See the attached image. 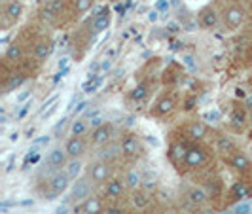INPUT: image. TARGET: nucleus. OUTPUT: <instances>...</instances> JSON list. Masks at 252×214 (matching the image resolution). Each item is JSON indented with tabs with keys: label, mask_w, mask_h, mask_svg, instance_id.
I'll use <instances>...</instances> for the list:
<instances>
[{
	"label": "nucleus",
	"mask_w": 252,
	"mask_h": 214,
	"mask_svg": "<svg viewBox=\"0 0 252 214\" xmlns=\"http://www.w3.org/2000/svg\"><path fill=\"white\" fill-rule=\"evenodd\" d=\"M249 123V108H247V104H243V106H235L233 110H231V116H229V125L233 131H243L245 125Z\"/></svg>",
	"instance_id": "15"
},
{
	"label": "nucleus",
	"mask_w": 252,
	"mask_h": 214,
	"mask_svg": "<svg viewBox=\"0 0 252 214\" xmlns=\"http://www.w3.org/2000/svg\"><path fill=\"white\" fill-rule=\"evenodd\" d=\"M252 197V186L249 182H245V180H237V182H233L231 184V188H229V199L231 201H247V199H251Z\"/></svg>",
	"instance_id": "14"
},
{
	"label": "nucleus",
	"mask_w": 252,
	"mask_h": 214,
	"mask_svg": "<svg viewBox=\"0 0 252 214\" xmlns=\"http://www.w3.org/2000/svg\"><path fill=\"white\" fill-rule=\"evenodd\" d=\"M207 163V152L203 146L199 144H191L188 148V153H186V159H184V165L188 169H199Z\"/></svg>",
	"instance_id": "11"
},
{
	"label": "nucleus",
	"mask_w": 252,
	"mask_h": 214,
	"mask_svg": "<svg viewBox=\"0 0 252 214\" xmlns=\"http://www.w3.org/2000/svg\"><path fill=\"white\" fill-rule=\"evenodd\" d=\"M118 148H120V155L127 161H135L144 153V146L135 133H126L118 142Z\"/></svg>",
	"instance_id": "2"
},
{
	"label": "nucleus",
	"mask_w": 252,
	"mask_h": 214,
	"mask_svg": "<svg viewBox=\"0 0 252 214\" xmlns=\"http://www.w3.org/2000/svg\"><path fill=\"white\" fill-rule=\"evenodd\" d=\"M70 180L72 178L68 177L64 171H57V173L50 175L46 178V189L42 191L44 199H57L59 195H63L64 191H68L70 184H72Z\"/></svg>",
	"instance_id": "1"
},
{
	"label": "nucleus",
	"mask_w": 252,
	"mask_h": 214,
	"mask_svg": "<svg viewBox=\"0 0 252 214\" xmlns=\"http://www.w3.org/2000/svg\"><path fill=\"white\" fill-rule=\"evenodd\" d=\"M186 135H188V139L195 140V142H201L209 135V125L205 122H201V120H191L186 125Z\"/></svg>",
	"instance_id": "17"
},
{
	"label": "nucleus",
	"mask_w": 252,
	"mask_h": 214,
	"mask_svg": "<svg viewBox=\"0 0 252 214\" xmlns=\"http://www.w3.org/2000/svg\"><path fill=\"white\" fill-rule=\"evenodd\" d=\"M188 148H189V146L182 144V142H177V144H173V146H171V159H173L175 163H182V161L186 159Z\"/></svg>",
	"instance_id": "30"
},
{
	"label": "nucleus",
	"mask_w": 252,
	"mask_h": 214,
	"mask_svg": "<svg viewBox=\"0 0 252 214\" xmlns=\"http://www.w3.org/2000/svg\"><path fill=\"white\" fill-rule=\"evenodd\" d=\"M209 199H211V195L201 186H191V188L186 189V201L193 207H205Z\"/></svg>",
	"instance_id": "19"
},
{
	"label": "nucleus",
	"mask_w": 252,
	"mask_h": 214,
	"mask_svg": "<svg viewBox=\"0 0 252 214\" xmlns=\"http://www.w3.org/2000/svg\"><path fill=\"white\" fill-rule=\"evenodd\" d=\"M27 82V76L25 74H12V76H6V80H4V84H2V93L4 95H8L10 91H15V89H19L23 84Z\"/></svg>",
	"instance_id": "26"
},
{
	"label": "nucleus",
	"mask_w": 252,
	"mask_h": 214,
	"mask_svg": "<svg viewBox=\"0 0 252 214\" xmlns=\"http://www.w3.org/2000/svg\"><path fill=\"white\" fill-rule=\"evenodd\" d=\"M104 214H126V211H124L120 205L112 203V205H108V207L104 209Z\"/></svg>",
	"instance_id": "34"
},
{
	"label": "nucleus",
	"mask_w": 252,
	"mask_h": 214,
	"mask_svg": "<svg viewBox=\"0 0 252 214\" xmlns=\"http://www.w3.org/2000/svg\"><path fill=\"white\" fill-rule=\"evenodd\" d=\"M63 171L66 173V175H68V177L72 178V180L80 178L82 171H84V161H82V157H76V159H68V163L64 165Z\"/></svg>",
	"instance_id": "29"
},
{
	"label": "nucleus",
	"mask_w": 252,
	"mask_h": 214,
	"mask_svg": "<svg viewBox=\"0 0 252 214\" xmlns=\"http://www.w3.org/2000/svg\"><path fill=\"white\" fill-rule=\"evenodd\" d=\"M102 188H104V199H108V201L112 203H118L120 199H124L126 193L129 191L124 177H112Z\"/></svg>",
	"instance_id": "5"
},
{
	"label": "nucleus",
	"mask_w": 252,
	"mask_h": 214,
	"mask_svg": "<svg viewBox=\"0 0 252 214\" xmlns=\"http://www.w3.org/2000/svg\"><path fill=\"white\" fill-rule=\"evenodd\" d=\"M91 195H93V182L88 177H80L70 184L68 195H66V203H70V205L76 207V205L84 203Z\"/></svg>",
	"instance_id": "3"
},
{
	"label": "nucleus",
	"mask_w": 252,
	"mask_h": 214,
	"mask_svg": "<svg viewBox=\"0 0 252 214\" xmlns=\"http://www.w3.org/2000/svg\"><path fill=\"white\" fill-rule=\"evenodd\" d=\"M21 59H23V46L17 42H12L4 51V61L6 63H19Z\"/></svg>",
	"instance_id": "27"
},
{
	"label": "nucleus",
	"mask_w": 252,
	"mask_h": 214,
	"mask_svg": "<svg viewBox=\"0 0 252 214\" xmlns=\"http://www.w3.org/2000/svg\"><path fill=\"white\" fill-rule=\"evenodd\" d=\"M104 205H102V199L101 197H97V195H91L88 197L84 203H80V205H76L74 214H104Z\"/></svg>",
	"instance_id": "13"
},
{
	"label": "nucleus",
	"mask_w": 252,
	"mask_h": 214,
	"mask_svg": "<svg viewBox=\"0 0 252 214\" xmlns=\"http://www.w3.org/2000/svg\"><path fill=\"white\" fill-rule=\"evenodd\" d=\"M158 8H159V10H167L169 4H167V2H158Z\"/></svg>",
	"instance_id": "36"
},
{
	"label": "nucleus",
	"mask_w": 252,
	"mask_h": 214,
	"mask_svg": "<svg viewBox=\"0 0 252 214\" xmlns=\"http://www.w3.org/2000/svg\"><path fill=\"white\" fill-rule=\"evenodd\" d=\"M126 182H127V188H129V191H133V189L140 188V184H142V178H140V175L135 171V169H131V171H127L126 173Z\"/></svg>",
	"instance_id": "31"
},
{
	"label": "nucleus",
	"mask_w": 252,
	"mask_h": 214,
	"mask_svg": "<svg viewBox=\"0 0 252 214\" xmlns=\"http://www.w3.org/2000/svg\"><path fill=\"white\" fill-rule=\"evenodd\" d=\"M51 50H53V44H51V40H38L36 46H34V59H36L38 63H44V61H48V57L51 55Z\"/></svg>",
	"instance_id": "24"
},
{
	"label": "nucleus",
	"mask_w": 252,
	"mask_h": 214,
	"mask_svg": "<svg viewBox=\"0 0 252 214\" xmlns=\"http://www.w3.org/2000/svg\"><path fill=\"white\" fill-rule=\"evenodd\" d=\"M197 19H199V25L203 29H207V31L216 29L218 23H220V15H218V12H216L213 6H205L201 12L197 13Z\"/></svg>",
	"instance_id": "18"
},
{
	"label": "nucleus",
	"mask_w": 252,
	"mask_h": 214,
	"mask_svg": "<svg viewBox=\"0 0 252 214\" xmlns=\"http://www.w3.org/2000/svg\"><path fill=\"white\" fill-rule=\"evenodd\" d=\"M112 137H114V125L110 122H106V123H102V125L91 129L89 144L101 148V146H106V144L112 140Z\"/></svg>",
	"instance_id": "7"
},
{
	"label": "nucleus",
	"mask_w": 252,
	"mask_h": 214,
	"mask_svg": "<svg viewBox=\"0 0 252 214\" xmlns=\"http://www.w3.org/2000/svg\"><path fill=\"white\" fill-rule=\"evenodd\" d=\"M175 108H177V97L171 95V93H165V95H161L158 101L154 102L152 116H156V118H165V116L175 112Z\"/></svg>",
	"instance_id": "10"
},
{
	"label": "nucleus",
	"mask_w": 252,
	"mask_h": 214,
	"mask_svg": "<svg viewBox=\"0 0 252 214\" xmlns=\"http://www.w3.org/2000/svg\"><path fill=\"white\" fill-rule=\"evenodd\" d=\"M251 213H252L251 205H247V203L243 205V201H241V205H237V207H235V213H233V214H251Z\"/></svg>",
	"instance_id": "35"
},
{
	"label": "nucleus",
	"mask_w": 252,
	"mask_h": 214,
	"mask_svg": "<svg viewBox=\"0 0 252 214\" xmlns=\"http://www.w3.org/2000/svg\"><path fill=\"white\" fill-rule=\"evenodd\" d=\"M249 123L252 125V108H249Z\"/></svg>",
	"instance_id": "37"
},
{
	"label": "nucleus",
	"mask_w": 252,
	"mask_h": 214,
	"mask_svg": "<svg viewBox=\"0 0 252 214\" xmlns=\"http://www.w3.org/2000/svg\"><path fill=\"white\" fill-rule=\"evenodd\" d=\"M112 163L106 159H97L89 165L88 169V178L93 182V186H104L110 178H112Z\"/></svg>",
	"instance_id": "4"
},
{
	"label": "nucleus",
	"mask_w": 252,
	"mask_h": 214,
	"mask_svg": "<svg viewBox=\"0 0 252 214\" xmlns=\"http://www.w3.org/2000/svg\"><path fill=\"white\" fill-rule=\"evenodd\" d=\"M148 95H150V82H140V84H137L135 86V89L129 93V99L133 102H137V104H140V102H144L146 99H148Z\"/></svg>",
	"instance_id": "25"
},
{
	"label": "nucleus",
	"mask_w": 252,
	"mask_h": 214,
	"mask_svg": "<svg viewBox=\"0 0 252 214\" xmlns=\"http://www.w3.org/2000/svg\"><path fill=\"white\" fill-rule=\"evenodd\" d=\"M89 120L86 118H76L74 122H70V135L74 137H86L89 133Z\"/></svg>",
	"instance_id": "28"
},
{
	"label": "nucleus",
	"mask_w": 252,
	"mask_h": 214,
	"mask_svg": "<svg viewBox=\"0 0 252 214\" xmlns=\"http://www.w3.org/2000/svg\"><path fill=\"white\" fill-rule=\"evenodd\" d=\"M129 201H131V207H133V209H137V211H144V209H148V207H150L152 193L150 191H146L144 188H137V189H133V191H131Z\"/></svg>",
	"instance_id": "20"
},
{
	"label": "nucleus",
	"mask_w": 252,
	"mask_h": 214,
	"mask_svg": "<svg viewBox=\"0 0 252 214\" xmlns=\"http://www.w3.org/2000/svg\"><path fill=\"white\" fill-rule=\"evenodd\" d=\"M247 19V12L241 8V6H229L224 15H222V21H224V29L226 31H235L239 29Z\"/></svg>",
	"instance_id": "8"
},
{
	"label": "nucleus",
	"mask_w": 252,
	"mask_h": 214,
	"mask_svg": "<svg viewBox=\"0 0 252 214\" xmlns=\"http://www.w3.org/2000/svg\"><path fill=\"white\" fill-rule=\"evenodd\" d=\"M251 80H252V78H251Z\"/></svg>",
	"instance_id": "40"
},
{
	"label": "nucleus",
	"mask_w": 252,
	"mask_h": 214,
	"mask_svg": "<svg viewBox=\"0 0 252 214\" xmlns=\"http://www.w3.org/2000/svg\"><path fill=\"white\" fill-rule=\"evenodd\" d=\"M249 139H251V140H252V131H251V133H249Z\"/></svg>",
	"instance_id": "38"
},
{
	"label": "nucleus",
	"mask_w": 252,
	"mask_h": 214,
	"mask_svg": "<svg viewBox=\"0 0 252 214\" xmlns=\"http://www.w3.org/2000/svg\"><path fill=\"white\" fill-rule=\"evenodd\" d=\"M66 123H68V120H66V118H63V120H61L57 125L53 127V137H55V139H61V135L64 133V129H66Z\"/></svg>",
	"instance_id": "33"
},
{
	"label": "nucleus",
	"mask_w": 252,
	"mask_h": 214,
	"mask_svg": "<svg viewBox=\"0 0 252 214\" xmlns=\"http://www.w3.org/2000/svg\"><path fill=\"white\" fill-rule=\"evenodd\" d=\"M64 150H66L70 159L82 157L88 152V140H86V137H74V135H70L66 139V142H64Z\"/></svg>",
	"instance_id": "12"
},
{
	"label": "nucleus",
	"mask_w": 252,
	"mask_h": 214,
	"mask_svg": "<svg viewBox=\"0 0 252 214\" xmlns=\"http://www.w3.org/2000/svg\"><path fill=\"white\" fill-rule=\"evenodd\" d=\"M23 15V4L19 0H8L4 4V10H2V29L6 31L8 27L15 23L19 17Z\"/></svg>",
	"instance_id": "9"
},
{
	"label": "nucleus",
	"mask_w": 252,
	"mask_h": 214,
	"mask_svg": "<svg viewBox=\"0 0 252 214\" xmlns=\"http://www.w3.org/2000/svg\"><path fill=\"white\" fill-rule=\"evenodd\" d=\"M68 153L64 150V146H55V148H51L48 152V155H46V161H44V167L48 169V173L53 175V173H57V171H63L64 165L68 163Z\"/></svg>",
	"instance_id": "6"
},
{
	"label": "nucleus",
	"mask_w": 252,
	"mask_h": 214,
	"mask_svg": "<svg viewBox=\"0 0 252 214\" xmlns=\"http://www.w3.org/2000/svg\"><path fill=\"white\" fill-rule=\"evenodd\" d=\"M93 0H74V10L78 13H86L91 8Z\"/></svg>",
	"instance_id": "32"
},
{
	"label": "nucleus",
	"mask_w": 252,
	"mask_h": 214,
	"mask_svg": "<svg viewBox=\"0 0 252 214\" xmlns=\"http://www.w3.org/2000/svg\"><path fill=\"white\" fill-rule=\"evenodd\" d=\"M215 152L218 155L229 159V157L233 155V152H237V146H235V142L231 140V137H227V135H218L215 139Z\"/></svg>",
	"instance_id": "16"
},
{
	"label": "nucleus",
	"mask_w": 252,
	"mask_h": 214,
	"mask_svg": "<svg viewBox=\"0 0 252 214\" xmlns=\"http://www.w3.org/2000/svg\"><path fill=\"white\" fill-rule=\"evenodd\" d=\"M251 64H252V51H251Z\"/></svg>",
	"instance_id": "39"
},
{
	"label": "nucleus",
	"mask_w": 252,
	"mask_h": 214,
	"mask_svg": "<svg viewBox=\"0 0 252 214\" xmlns=\"http://www.w3.org/2000/svg\"><path fill=\"white\" fill-rule=\"evenodd\" d=\"M229 165H231V169L233 171H237V173H249L252 169V161H251V157L245 153V152H233V155L229 157Z\"/></svg>",
	"instance_id": "21"
},
{
	"label": "nucleus",
	"mask_w": 252,
	"mask_h": 214,
	"mask_svg": "<svg viewBox=\"0 0 252 214\" xmlns=\"http://www.w3.org/2000/svg\"><path fill=\"white\" fill-rule=\"evenodd\" d=\"M110 21H112V13H110V10L102 8L101 12L93 17V21H91V31H93V34H101V32H104V31L110 27Z\"/></svg>",
	"instance_id": "22"
},
{
	"label": "nucleus",
	"mask_w": 252,
	"mask_h": 214,
	"mask_svg": "<svg viewBox=\"0 0 252 214\" xmlns=\"http://www.w3.org/2000/svg\"><path fill=\"white\" fill-rule=\"evenodd\" d=\"M61 8H63V4H61V0H50L48 4H46V8L42 10V19L46 21V23H55L57 21V17H59V13H61Z\"/></svg>",
	"instance_id": "23"
}]
</instances>
